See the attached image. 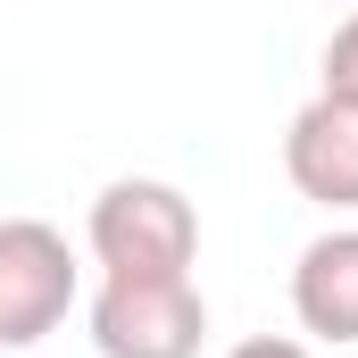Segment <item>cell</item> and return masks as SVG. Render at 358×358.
<instances>
[{
  "label": "cell",
  "instance_id": "obj_1",
  "mask_svg": "<svg viewBox=\"0 0 358 358\" xmlns=\"http://www.w3.org/2000/svg\"><path fill=\"white\" fill-rule=\"evenodd\" d=\"M84 242H92V259H100V275H192L200 217H192V200H183L176 183L117 176V183H100V200H92Z\"/></svg>",
  "mask_w": 358,
  "mask_h": 358
},
{
  "label": "cell",
  "instance_id": "obj_2",
  "mask_svg": "<svg viewBox=\"0 0 358 358\" xmlns=\"http://www.w3.org/2000/svg\"><path fill=\"white\" fill-rule=\"evenodd\" d=\"M208 300L192 275H100L92 292V350L100 358H200Z\"/></svg>",
  "mask_w": 358,
  "mask_h": 358
},
{
  "label": "cell",
  "instance_id": "obj_3",
  "mask_svg": "<svg viewBox=\"0 0 358 358\" xmlns=\"http://www.w3.org/2000/svg\"><path fill=\"white\" fill-rule=\"evenodd\" d=\"M76 292H84V267L59 225L0 217V350H34L42 334H59Z\"/></svg>",
  "mask_w": 358,
  "mask_h": 358
},
{
  "label": "cell",
  "instance_id": "obj_4",
  "mask_svg": "<svg viewBox=\"0 0 358 358\" xmlns=\"http://www.w3.org/2000/svg\"><path fill=\"white\" fill-rule=\"evenodd\" d=\"M283 176L300 200L334 208V217H358V108L350 100H308L292 125H283Z\"/></svg>",
  "mask_w": 358,
  "mask_h": 358
},
{
  "label": "cell",
  "instance_id": "obj_5",
  "mask_svg": "<svg viewBox=\"0 0 358 358\" xmlns=\"http://www.w3.org/2000/svg\"><path fill=\"white\" fill-rule=\"evenodd\" d=\"M292 317L317 342H358V225L317 234L292 259Z\"/></svg>",
  "mask_w": 358,
  "mask_h": 358
},
{
  "label": "cell",
  "instance_id": "obj_6",
  "mask_svg": "<svg viewBox=\"0 0 358 358\" xmlns=\"http://www.w3.org/2000/svg\"><path fill=\"white\" fill-rule=\"evenodd\" d=\"M325 100H350L358 108V8L334 25V42H325Z\"/></svg>",
  "mask_w": 358,
  "mask_h": 358
},
{
  "label": "cell",
  "instance_id": "obj_7",
  "mask_svg": "<svg viewBox=\"0 0 358 358\" xmlns=\"http://www.w3.org/2000/svg\"><path fill=\"white\" fill-rule=\"evenodd\" d=\"M225 358H317L308 342H292V334H250V342H234Z\"/></svg>",
  "mask_w": 358,
  "mask_h": 358
}]
</instances>
